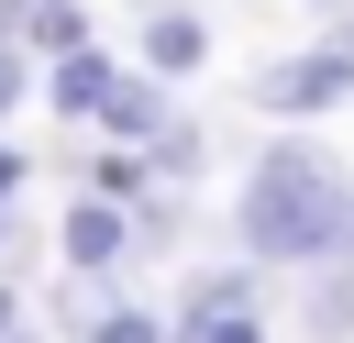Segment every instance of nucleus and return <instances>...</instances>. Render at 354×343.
Here are the masks:
<instances>
[{"mask_svg":"<svg viewBox=\"0 0 354 343\" xmlns=\"http://www.w3.org/2000/svg\"><path fill=\"white\" fill-rule=\"evenodd\" d=\"M232 232H243L254 266H310V254L354 243V188H343V166H332L321 144L277 133V144L254 155V188H243Z\"/></svg>","mask_w":354,"mask_h":343,"instance_id":"f257e3e1","label":"nucleus"},{"mask_svg":"<svg viewBox=\"0 0 354 343\" xmlns=\"http://www.w3.org/2000/svg\"><path fill=\"white\" fill-rule=\"evenodd\" d=\"M343 100H354V33H321V44H299L254 77V111H277V122H321Z\"/></svg>","mask_w":354,"mask_h":343,"instance_id":"f03ea898","label":"nucleus"},{"mask_svg":"<svg viewBox=\"0 0 354 343\" xmlns=\"http://www.w3.org/2000/svg\"><path fill=\"white\" fill-rule=\"evenodd\" d=\"M299 332L310 343H354V243L299 266Z\"/></svg>","mask_w":354,"mask_h":343,"instance_id":"7ed1b4c3","label":"nucleus"},{"mask_svg":"<svg viewBox=\"0 0 354 343\" xmlns=\"http://www.w3.org/2000/svg\"><path fill=\"white\" fill-rule=\"evenodd\" d=\"M55 254H66V266H88V277H111V266L133 254V210L88 188V199H77L66 221H55Z\"/></svg>","mask_w":354,"mask_h":343,"instance_id":"20e7f679","label":"nucleus"},{"mask_svg":"<svg viewBox=\"0 0 354 343\" xmlns=\"http://www.w3.org/2000/svg\"><path fill=\"white\" fill-rule=\"evenodd\" d=\"M144 66H155L166 89L199 77V66H210V22H199L188 0H155V11H144Z\"/></svg>","mask_w":354,"mask_h":343,"instance_id":"39448f33","label":"nucleus"},{"mask_svg":"<svg viewBox=\"0 0 354 343\" xmlns=\"http://www.w3.org/2000/svg\"><path fill=\"white\" fill-rule=\"evenodd\" d=\"M166 111H177V100H166V77H155V66H111V89H100V111H88V122H100L111 144H144Z\"/></svg>","mask_w":354,"mask_h":343,"instance_id":"423d86ee","label":"nucleus"},{"mask_svg":"<svg viewBox=\"0 0 354 343\" xmlns=\"http://www.w3.org/2000/svg\"><path fill=\"white\" fill-rule=\"evenodd\" d=\"M100 89H111V55H100V44H66V55H44V111L88 122V111H100Z\"/></svg>","mask_w":354,"mask_h":343,"instance_id":"0eeeda50","label":"nucleus"},{"mask_svg":"<svg viewBox=\"0 0 354 343\" xmlns=\"http://www.w3.org/2000/svg\"><path fill=\"white\" fill-rule=\"evenodd\" d=\"M144 166H155V177H166V188H188V177H199V166H210V133H199V122H188V111H166V122H155V133H144Z\"/></svg>","mask_w":354,"mask_h":343,"instance_id":"6e6552de","label":"nucleus"},{"mask_svg":"<svg viewBox=\"0 0 354 343\" xmlns=\"http://www.w3.org/2000/svg\"><path fill=\"white\" fill-rule=\"evenodd\" d=\"M88 188H100V199H122V210H133V199H144V188H155V166H144V144H111V155H88Z\"/></svg>","mask_w":354,"mask_h":343,"instance_id":"1a4fd4ad","label":"nucleus"},{"mask_svg":"<svg viewBox=\"0 0 354 343\" xmlns=\"http://www.w3.org/2000/svg\"><path fill=\"white\" fill-rule=\"evenodd\" d=\"M77 343H166V321H155V310H144V299L122 288V299H100V321H88Z\"/></svg>","mask_w":354,"mask_h":343,"instance_id":"9d476101","label":"nucleus"},{"mask_svg":"<svg viewBox=\"0 0 354 343\" xmlns=\"http://www.w3.org/2000/svg\"><path fill=\"white\" fill-rule=\"evenodd\" d=\"M22 100H33V55H22V44H11V33H0V122H11V111H22Z\"/></svg>","mask_w":354,"mask_h":343,"instance_id":"9b49d317","label":"nucleus"},{"mask_svg":"<svg viewBox=\"0 0 354 343\" xmlns=\"http://www.w3.org/2000/svg\"><path fill=\"white\" fill-rule=\"evenodd\" d=\"M188 343H266V321H254V310H210Z\"/></svg>","mask_w":354,"mask_h":343,"instance_id":"f8f14e48","label":"nucleus"},{"mask_svg":"<svg viewBox=\"0 0 354 343\" xmlns=\"http://www.w3.org/2000/svg\"><path fill=\"white\" fill-rule=\"evenodd\" d=\"M22 177H33V166H22V144H0V199H22Z\"/></svg>","mask_w":354,"mask_h":343,"instance_id":"ddd939ff","label":"nucleus"},{"mask_svg":"<svg viewBox=\"0 0 354 343\" xmlns=\"http://www.w3.org/2000/svg\"><path fill=\"white\" fill-rule=\"evenodd\" d=\"M11 321H22V288H11V277H0V332H11Z\"/></svg>","mask_w":354,"mask_h":343,"instance_id":"4468645a","label":"nucleus"},{"mask_svg":"<svg viewBox=\"0 0 354 343\" xmlns=\"http://www.w3.org/2000/svg\"><path fill=\"white\" fill-rule=\"evenodd\" d=\"M11 243H22V221H11V199H0V254H11Z\"/></svg>","mask_w":354,"mask_h":343,"instance_id":"2eb2a0df","label":"nucleus"},{"mask_svg":"<svg viewBox=\"0 0 354 343\" xmlns=\"http://www.w3.org/2000/svg\"><path fill=\"white\" fill-rule=\"evenodd\" d=\"M0 343H55V332H33V321H11V332H0Z\"/></svg>","mask_w":354,"mask_h":343,"instance_id":"dca6fc26","label":"nucleus"},{"mask_svg":"<svg viewBox=\"0 0 354 343\" xmlns=\"http://www.w3.org/2000/svg\"><path fill=\"white\" fill-rule=\"evenodd\" d=\"M310 11H321V22H343V11H354V0H310Z\"/></svg>","mask_w":354,"mask_h":343,"instance_id":"f3484780","label":"nucleus"}]
</instances>
